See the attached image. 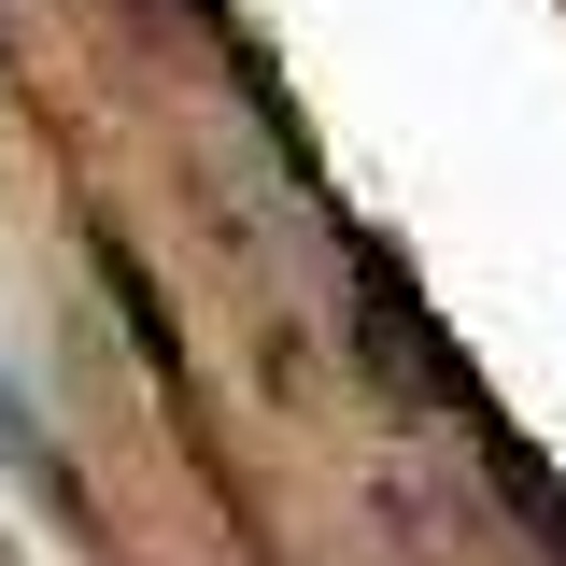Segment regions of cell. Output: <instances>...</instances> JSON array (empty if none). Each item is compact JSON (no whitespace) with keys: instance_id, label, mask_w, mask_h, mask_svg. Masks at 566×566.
<instances>
[{"instance_id":"obj_1","label":"cell","mask_w":566,"mask_h":566,"mask_svg":"<svg viewBox=\"0 0 566 566\" xmlns=\"http://www.w3.org/2000/svg\"><path fill=\"white\" fill-rule=\"evenodd\" d=\"M0 453H14V468H43V424H29V397H14V368H0Z\"/></svg>"}]
</instances>
